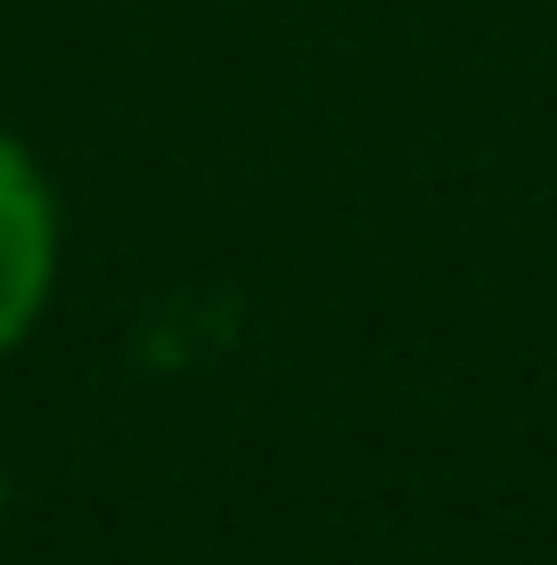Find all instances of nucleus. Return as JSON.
<instances>
[{
  "label": "nucleus",
  "instance_id": "obj_2",
  "mask_svg": "<svg viewBox=\"0 0 557 565\" xmlns=\"http://www.w3.org/2000/svg\"><path fill=\"white\" fill-rule=\"evenodd\" d=\"M0 509H9V476H0Z\"/></svg>",
  "mask_w": 557,
  "mask_h": 565
},
{
  "label": "nucleus",
  "instance_id": "obj_1",
  "mask_svg": "<svg viewBox=\"0 0 557 565\" xmlns=\"http://www.w3.org/2000/svg\"><path fill=\"white\" fill-rule=\"evenodd\" d=\"M57 296V189L17 131H0V353L42 328Z\"/></svg>",
  "mask_w": 557,
  "mask_h": 565
}]
</instances>
